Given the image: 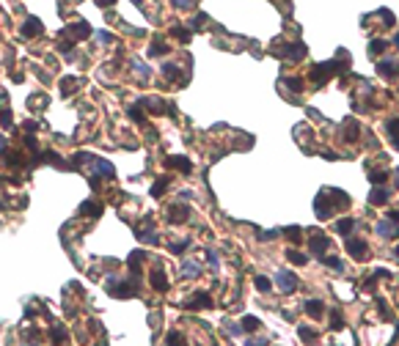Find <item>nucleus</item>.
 I'll list each match as a JSON object with an SVG mask.
<instances>
[{
	"label": "nucleus",
	"instance_id": "obj_27",
	"mask_svg": "<svg viewBox=\"0 0 399 346\" xmlns=\"http://www.w3.org/2000/svg\"><path fill=\"white\" fill-rule=\"evenodd\" d=\"M284 88L294 91V94H300V91L306 88V80H303V77H287V80H284Z\"/></svg>",
	"mask_w": 399,
	"mask_h": 346
},
{
	"label": "nucleus",
	"instance_id": "obj_51",
	"mask_svg": "<svg viewBox=\"0 0 399 346\" xmlns=\"http://www.w3.org/2000/svg\"><path fill=\"white\" fill-rule=\"evenodd\" d=\"M397 187H399V171H397Z\"/></svg>",
	"mask_w": 399,
	"mask_h": 346
},
{
	"label": "nucleus",
	"instance_id": "obj_43",
	"mask_svg": "<svg viewBox=\"0 0 399 346\" xmlns=\"http://www.w3.org/2000/svg\"><path fill=\"white\" fill-rule=\"evenodd\" d=\"M204 22H207V17H204V14H196V17H193V30L204 28Z\"/></svg>",
	"mask_w": 399,
	"mask_h": 346
},
{
	"label": "nucleus",
	"instance_id": "obj_14",
	"mask_svg": "<svg viewBox=\"0 0 399 346\" xmlns=\"http://www.w3.org/2000/svg\"><path fill=\"white\" fill-rule=\"evenodd\" d=\"M303 311H306L311 319H322V313H325V302H322V299H308Z\"/></svg>",
	"mask_w": 399,
	"mask_h": 346
},
{
	"label": "nucleus",
	"instance_id": "obj_49",
	"mask_svg": "<svg viewBox=\"0 0 399 346\" xmlns=\"http://www.w3.org/2000/svg\"><path fill=\"white\" fill-rule=\"evenodd\" d=\"M99 6H113V3H116V0H97Z\"/></svg>",
	"mask_w": 399,
	"mask_h": 346
},
{
	"label": "nucleus",
	"instance_id": "obj_1",
	"mask_svg": "<svg viewBox=\"0 0 399 346\" xmlns=\"http://www.w3.org/2000/svg\"><path fill=\"white\" fill-rule=\"evenodd\" d=\"M107 294H110V297H119V299L135 297V294H138V283H135V280H130V283H121V280L110 277V280H107Z\"/></svg>",
	"mask_w": 399,
	"mask_h": 346
},
{
	"label": "nucleus",
	"instance_id": "obj_36",
	"mask_svg": "<svg viewBox=\"0 0 399 346\" xmlns=\"http://www.w3.org/2000/svg\"><path fill=\"white\" fill-rule=\"evenodd\" d=\"M287 258H289L292 264H297V267H300V264H308V256L297 253V250H287Z\"/></svg>",
	"mask_w": 399,
	"mask_h": 346
},
{
	"label": "nucleus",
	"instance_id": "obj_38",
	"mask_svg": "<svg viewBox=\"0 0 399 346\" xmlns=\"http://www.w3.org/2000/svg\"><path fill=\"white\" fill-rule=\"evenodd\" d=\"M182 275H185V277H196V275H198V267H196V264H190V261L182 264Z\"/></svg>",
	"mask_w": 399,
	"mask_h": 346
},
{
	"label": "nucleus",
	"instance_id": "obj_50",
	"mask_svg": "<svg viewBox=\"0 0 399 346\" xmlns=\"http://www.w3.org/2000/svg\"><path fill=\"white\" fill-rule=\"evenodd\" d=\"M133 3H135V6H143V0H133Z\"/></svg>",
	"mask_w": 399,
	"mask_h": 346
},
{
	"label": "nucleus",
	"instance_id": "obj_37",
	"mask_svg": "<svg viewBox=\"0 0 399 346\" xmlns=\"http://www.w3.org/2000/svg\"><path fill=\"white\" fill-rule=\"evenodd\" d=\"M385 176H388V173H385L383 168H377V171H369V181H372V184H383Z\"/></svg>",
	"mask_w": 399,
	"mask_h": 346
},
{
	"label": "nucleus",
	"instance_id": "obj_52",
	"mask_svg": "<svg viewBox=\"0 0 399 346\" xmlns=\"http://www.w3.org/2000/svg\"><path fill=\"white\" fill-rule=\"evenodd\" d=\"M397 44H399V33H397Z\"/></svg>",
	"mask_w": 399,
	"mask_h": 346
},
{
	"label": "nucleus",
	"instance_id": "obj_22",
	"mask_svg": "<svg viewBox=\"0 0 399 346\" xmlns=\"http://www.w3.org/2000/svg\"><path fill=\"white\" fill-rule=\"evenodd\" d=\"M330 330L333 332L344 330V313L339 311V308H330Z\"/></svg>",
	"mask_w": 399,
	"mask_h": 346
},
{
	"label": "nucleus",
	"instance_id": "obj_19",
	"mask_svg": "<svg viewBox=\"0 0 399 346\" xmlns=\"http://www.w3.org/2000/svg\"><path fill=\"white\" fill-rule=\"evenodd\" d=\"M297 332H300V341H303V344H317V341H319L317 330H314V327H308V324H300V327H297Z\"/></svg>",
	"mask_w": 399,
	"mask_h": 346
},
{
	"label": "nucleus",
	"instance_id": "obj_17",
	"mask_svg": "<svg viewBox=\"0 0 399 346\" xmlns=\"http://www.w3.org/2000/svg\"><path fill=\"white\" fill-rule=\"evenodd\" d=\"M385 49H388V42H385V39H372L369 42V58L385 55Z\"/></svg>",
	"mask_w": 399,
	"mask_h": 346
},
{
	"label": "nucleus",
	"instance_id": "obj_33",
	"mask_svg": "<svg viewBox=\"0 0 399 346\" xmlns=\"http://www.w3.org/2000/svg\"><path fill=\"white\" fill-rule=\"evenodd\" d=\"M319 261L325 264V267H330V270H336V272H342L344 267H342V258H336V256H328V253H325L322 258H319Z\"/></svg>",
	"mask_w": 399,
	"mask_h": 346
},
{
	"label": "nucleus",
	"instance_id": "obj_18",
	"mask_svg": "<svg viewBox=\"0 0 399 346\" xmlns=\"http://www.w3.org/2000/svg\"><path fill=\"white\" fill-rule=\"evenodd\" d=\"M127 261H130V270H133V275L138 277L140 264L146 261V253H143V250H135V253H130V258H127Z\"/></svg>",
	"mask_w": 399,
	"mask_h": 346
},
{
	"label": "nucleus",
	"instance_id": "obj_13",
	"mask_svg": "<svg viewBox=\"0 0 399 346\" xmlns=\"http://www.w3.org/2000/svg\"><path fill=\"white\" fill-rule=\"evenodd\" d=\"M306 55H308V47L303 42H294V44H289V47H287V58H289V61H303Z\"/></svg>",
	"mask_w": 399,
	"mask_h": 346
},
{
	"label": "nucleus",
	"instance_id": "obj_31",
	"mask_svg": "<svg viewBox=\"0 0 399 346\" xmlns=\"http://www.w3.org/2000/svg\"><path fill=\"white\" fill-rule=\"evenodd\" d=\"M284 236H287L292 245H297L303 239V228H297V225H292V228H284Z\"/></svg>",
	"mask_w": 399,
	"mask_h": 346
},
{
	"label": "nucleus",
	"instance_id": "obj_45",
	"mask_svg": "<svg viewBox=\"0 0 399 346\" xmlns=\"http://www.w3.org/2000/svg\"><path fill=\"white\" fill-rule=\"evenodd\" d=\"M97 39H99V42H102V44H107V42H113V36H110V33H105V30H102V33H99V36H97Z\"/></svg>",
	"mask_w": 399,
	"mask_h": 346
},
{
	"label": "nucleus",
	"instance_id": "obj_8",
	"mask_svg": "<svg viewBox=\"0 0 399 346\" xmlns=\"http://www.w3.org/2000/svg\"><path fill=\"white\" fill-rule=\"evenodd\" d=\"M190 220V209L185 203H174L168 206V222H187Z\"/></svg>",
	"mask_w": 399,
	"mask_h": 346
},
{
	"label": "nucleus",
	"instance_id": "obj_41",
	"mask_svg": "<svg viewBox=\"0 0 399 346\" xmlns=\"http://www.w3.org/2000/svg\"><path fill=\"white\" fill-rule=\"evenodd\" d=\"M185 247H187V242H174V245H168V250H171V253H176V256H179V253H185Z\"/></svg>",
	"mask_w": 399,
	"mask_h": 346
},
{
	"label": "nucleus",
	"instance_id": "obj_21",
	"mask_svg": "<svg viewBox=\"0 0 399 346\" xmlns=\"http://www.w3.org/2000/svg\"><path fill=\"white\" fill-rule=\"evenodd\" d=\"M168 52H171V47H168L165 42H160V39H154V42H152V47H149V55H152V58L168 55Z\"/></svg>",
	"mask_w": 399,
	"mask_h": 346
},
{
	"label": "nucleus",
	"instance_id": "obj_15",
	"mask_svg": "<svg viewBox=\"0 0 399 346\" xmlns=\"http://www.w3.org/2000/svg\"><path fill=\"white\" fill-rule=\"evenodd\" d=\"M388 195H391V193L377 184V187L372 190V195H369V203H372V206H383V203H388Z\"/></svg>",
	"mask_w": 399,
	"mask_h": 346
},
{
	"label": "nucleus",
	"instance_id": "obj_23",
	"mask_svg": "<svg viewBox=\"0 0 399 346\" xmlns=\"http://www.w3.org/2000/svg\"><path fill=\"white\" fill-rule=\"evenodd\" d=\"M91 165L97 168V171L102 173V176H107V179H113V173H116V171H113V165L107 162V159H99V157H94V162H91Z\"/></svg>",
	"mask_w": 399,
	"mask_h": 346
},
{
	"label": "nucleus",
	"instance_id": "obj_30",
	"mask_svg": "<svg viewBox=\"0 0 399 346\" xmlns=\"http://www.w3.org/2000/svg\"><path fill=\"white\" fill-rule=\"evenodd\" d=\"M262 327V321L256 316H245L242 319V332H256Z\"/></svg>",
	"mask_w": 399,
	"mask_h": 346
},
{
	"label": "nucleus",
	"instance_id": "obj_24",
	"mask_svg": "<svg viewBox=\"0 0 399 346\" xmlns=\"http://www.w3.org/2000/svg\"><path fill=\"white\" fill-rule=\"evenodd\" d=\"M377 72H380L383 77H397V74H399V66H397L394 61H380Z\"/></svg>",
	"mask_w": 399,
	"mask_h": 346
},
{
	"label": "nucleus",
	"instance_id": "obj_2",
	"mask_svg": "<svg viewBox=\"0 0 399 346\" xmlns=\"http://www.w3.org/2000/svg\"><path fill=\"white\" fill-rule=\"evenodd\" d=\"M347 253H350L355 261H366L369 258V245L364 242V239H358V236H347Z\"/></svg>",
	"mask_w": 399,
	"mask_h": 346
},
{
	"label": "nucleus",
	"instance_id": "obj_11",
	"mask_svg": "<svg viewBox=\"0 0 399 346\" xmlns=\"http://www.w3.org/2000/svg\"><path fill=\"white\" fill-rule=\"evenodd\" d=\"M165 165L174 168V171H179V173H190V171H193V162H190L187 157H182V154H176V157H168V159H165Z\"/></svg>",
	"mask_w": 399,
	"mask_h": 346
},
{
	"label": "nucleus",
	"instance_id": "obj_40",
	"mask_svg": "<svg viewBox=\"0 0 399 346\" xmlns=\"http://www.w3.org/2000/svg\"><path fill=\"white\" fill-rule=\"evenodd\" d=\"M0 124H3V126H11V113H8V107H3V110H0Z\"/></svg>",
	"mask_w": 399,
	"mask_h": 346
},
{
	"label": "nucleus",
	"instance_id": "obj_4",
	"mask_svg": "<svg viewBox=\"0 0 399 346\" xmlns=\"http://www.w3.org/2000/svg\"><path fill=\"white\" fill-rule=\"evenodd\" d=\"M342 138H344V143H355V140L361 138V124H358L355 118H344Z\"/></svg>",
	"mask_w": 399,
	"mask_h": 346
},
{
	"label": "nucleus",
	"instance_id": "obj_48",
	"mask_svg": "<svg viewBox=\"0 0 399 346\" xmlns=\"http://www.w3.org/2000/svg\"><path fill=\"white\" fill-rule=\"evenodd\" d=\"M6 151V138H3V135H0V154Z\"/></svg>",
	"mask_w": 399,
	"mask_h": 346
},
{
	"label": "nucleus",
	"instance_id": "obj_9",
	"mask_svg": "<svg viewBox=\"0 0 399 346\" xmlns=\"http://www.w3.org/2000/svg\"><path fill=\"white\" fill-rule=\"evenodd\" d=\"M152 225H154L152 220H146V228L135 225V236H138V239H140L143 245H157V242H160V239H157V234L152 231Z\"/></svg>",
	"mask_w": 399,
	"mask_h": 346
},
{
	"label": "nucleus",
	"instance_id": "obj_28",
	"mask_svg": "<svg viewBox=\"0 0 399 346\" xmlns=\"http://www.w3.org/2000/svg\"><path fill=\"white\" fill-rule=\"evenodd\" d=\"M80 215H91V217H99V215H102V206H99L97 201H85L83 206H80Z\"/></svg>",
	"mask_w": 399,
	"mask_h": 346
},
{
	"label": "nucleus",
	"instance_id": "obj_25",
	"mask_svg": "<svg viewBox=\"0 0 399 346\" xmlns=\"http://www.w3.org/2000/svg\"><path fill=\"white\" fill-rule=\"evenodd\" d=\"M168 187H171V179H168V176H160V179L152 184V195H154V198H160V195L165 193Z\"/></svg>",
	"mask_w": 399,
	"mask_h": 346
},
{
	"label": "nucleus",
	"instance_id": "obj_34",
	"mask_svg": "<svg viewBox=\"0 0 399 346\" xmlns=\"http://www.w3.org/2000/svg\"><path fill=\"white\" fill-rule=\"evenodd\" d=\"M171 36H174V39H179V42H185V44L190 42V30L182 28V25H174V28H171Z\"/></svg>",
	"mask_w": 399,
	"mask_h": 346
},
{
	"label": "nucleus",
	"instance_id": "obj_7",
	"mask_svg": "<svg viewBox=\"0 0 399 346\" xmlns=\"http://www.w3.org/2000/svg\"><path fill=\"white\" fill-rule=\"evenodd\" d=\"M44 30V25L36 17H28V20L22 22V28H20V33H22V39H33V36H39Z\"/></svg>",
	"mask_w": 399,
	"mask_h": 346
},
{
	"label": "nucleus",
	"instance_id": "obj_10",
	"mask_svg": "<svg viewBox=\"0 0 399 346\" xmlns=\"http://www.w3.org/2000/svg\"><path fill=\"white\" fill-rule=\"evenodd\" d=\"M149 283H152L157 291H168V277H165V270H162V267H154L152 275H149Z\"/></svg>",
	"mask_w": 399,
	"mask_h": 346
},
{
	"label": "nucleus",
	"instance_id": "obj_42",
	"mask_svg": "<svg viewBox=\"0 0 399 346\" xmlns=\"http://www.w3.org/2000/svg\"><path fill=\"white\" fill-rule=\"evenodd\" d=\"M165 344H185V335H179V332H171L168 338H165Z\"/></svg>",
	"mask_w": 399,
	"mask_h": 346
},
{
	"label": "nucleus",
	"instance_id": "obj_16",
	"mask_svg": "<svg viewBox=\"0 0 399 346\" xmlns=\"http://www.w3.org/2000/svg\"><path fill=\"white\" fill-rule=\"evenodd\" d=\"M385 132H388V140H391V143L399 148V116L385 121Z\"/></svg>",
	"mask_w": 399,
	"mask_h": 346
},
{
	"label": "nucleus",
	"instance_id": "obj_29",
	"mask_svg": "<svg viewBox=\"0 0 399 346\" xmlns=\"http://www.w3.org/2000/svg\"><path fill=\"white\" fill-rule=\"evenodd\" d=\"M77 85H80V80H75V77H66V80H61V94H63V97H72Z\"/></svg>",
	"mask_w": 399,
	"mask_h": 346
},
{
	"label": "nucleus",
	"instance_id": "obj_32",
	"mask_svg": "<svg viewBox=\"0 0 399 346\" xmlns=\"http://www.w3.org/2000/svg\"><path fill=\"white\" fill-rule=\"evenodd\" d=\"M127 113H130V118H133L135 124H146V116H143V107H140V104H133Z\"/></svg>",
	"mask_w": 399,
	"mask_h": 346
},
{
	"label": "nucleus",
	"instance_id": "obj_39",
	"mask_svg": "<svg viewBox=\"0 0 399 346\" xmlns=\"http://www.w3.org/2000/svg\"><path fill=\"white\" fill-rule=\"evenodd\" d=\"M133 69L138 72V77H140V80H146V77H149V72H146V66H143V63L133 61Z\"/></svg>",
	"mask_w": 399,
	"mask_h": 346
},
{
	"label": "nucleus",
	"instance_id": "obj_26",
	"mask_svg": "<svg viewBox=\"0 0 399 346\" xmlns=\"http://www.w3.org/2000/svg\"><path fill=\"white\" fill-rule=\"evenodd\" d=\"M352 228H355V220H352V217H342V220L336 222V231H339L342 236H350Z\"/></svg>",
	"mask_w": 399,
	"mask_h": 346
},
{
	"label": "nucleus",
	"instance_id": "obj_46",
	"mask_svg": "<svg viewBox=\"0 0 399 346\" xmlns=\"http://www.w3.org/2000/svg\"><path fill=\"white\" fill-rule=\"evenodd\" d=\"M174 6H179V8H185V6H190V0H171Z\"/></svg>",
	"mask_w": 399,
	"mask_h": 346
},
{
	"label": "nucleus",
	"instance_id": "obj_35",
	"mask_svg": "<svg viewBox=\"0 0 399 346\" xmlns=\"http://www.w3.org/2000/svg\"><path fill=\"white\" fill-rule=\"evenodd\" d=\"M253 283H256V289H259V291H273V280H270V277H265V275H256V280H253Z\"/></svg>",
	"mask_w": 399,
	"mask_h": 346
},
{
	"label": "nucleus",
	"instance_id": "obj_47",
	"mask_svg": "<svg viewBox=\"0 0 399 346\" xmlns=\"http://www.w3.org/2000/svg\"><path fill=\"white\" fill-rule=\"evenodd\" d=\"M388 220H391V222H399V212H391V215H388Z\"/></svg>",
	"mask_w": 399,
	"mask_h": 346
},
{
	"label": "nucleus",
	"instance_id": "obj_5",
	"mask_svg": "<svg viewBox=\"0 0 399 346\" xmlns=\"http://www.w3.org/2000/svg\"><path fill=\"white\" fill-rule=\"evenodd\" d=\"M275 283H278V289L284 291V294H292V291H297V277L292 275V272L281 270L278 275H275Z\"/></svg>",
	"mask_w": 399,
	"mask_h": 346
},
{
	"label": "nucleus",
	"instance_id": "obj_6",
	"mask_svg": "<svg viewBox=\"0 0 399 346\" xmlns=\"http://www.w3.org/2000/svg\"><path fill=\"white\" fill-rule=\"evenodd\" d=\"M61 36L63 39H72V42H75V39H88V36H91V28H88V22H75V25H69Z\"/></svg>",
	"mask_w": 399,
	"mask_h": 346
},
{
	"label": "nucleus",
	"instance_id": "obj_20",
	"mask_svg": "<svg viewBox=\"0 0 399 346\" xmlns=\"http://www.w3.org/2000/svg\"><path fill=\"white\" fill-rule=\"evenodd\" d=\"M162 74L168 77L171 83H176V80H179V83H185L182 69H179V66H174V63H165V66H162Z\"/></svg>",
	"mask_w": 399,
	"mask_h": 346
},
{
	"label": "nucleus",
	"instance_id": "obj_3",
	"mask_svg": "<svg viewBox=\"0 0 399 346\" xmlns=\"http://www.w3.org/2000/svg\"><path fill=\"white\" fill-rule=\"evenodd\" d=\"M328 245H330V239L322 234V231H308V247H311V253H314L317 258L325 256Z\"/></svg>",
	"mask_w": 399,
	"mask_h": 346
},
{
	"label": "nucleus",
	"instance_id": "obj_44",
	"mask_svg": "<svg viewBox=\"0 0 399 346\" xmlns=\"http://www.w3.org/2000/svg\"><path fill=\"white\" fill-rule=\"evenodd\" d=\"M53 341H55V344H61V341H63V330H61V327L53 330Z\"/></svg>",
	"mask_w": 399,
	"mask_h": 346
},
{
	"label": "nucleus",
	"instance_id": "obj_12",
	"mask_svg": "<svg viewBox=\"0 0 399 346\" xmlns=\"http://www.w3.org/2000/svg\"><path fill=\"white\" fill-rule=\"evenodd\" d=\"M185 308H190V311H193V308H212V297L207 291H198V294H193V297L185 302Z\"/></svg>",
	"mask_w": 399,
	"mask_h": 346
}]
</instances>
